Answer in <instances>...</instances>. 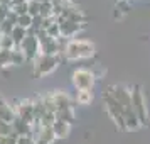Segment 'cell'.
Listing matches in <instances>:
<instances>
[{"label": "cell", "mask_w": 150, "mask_h": 144, "mask_svg": "<svg viewBox=\"0 0 150 144\" xmlns=\"http://www.w3.org/2000/svg\"><path fill=\"white\" fill-rule=\"evenodd\" d=\"M19 48L24 51V54H25V59L29 63H34L37 59V56H41V46H39V39H37V36L34 32H29L27 37L21 42V46Z\"/></svg>", "instance_id": "obj_5"}, {"label": "cell", "mask_w": 150, "mask_h": 144, "mask_svg": "<svg viewBox=\"0 0 150 144\" xmlns=\"http://www.w3.org/2000/svg\"><path fill=\"white\" fill-rule=\"evenodd\" d=\"M52 132H54L56 139H66L71 132V124L56 119L54 124H52Z\"/></svg>", "instance_id": "obj_10"}, {"label": "cell", "mask_w": 150, "mask_h": 144, "mask_svg": "<svg viewBox=\"0 0 150 144\" xmlns=\"http://www.w3.org/2000/svg\"><path fill=\"white\" fill-rule=\"evenodd\" d=\"M27 0H10V7H15V5H21V4H25Z\"/></svg>", "instance_id": "obj_20"}, {"label": "cell", "mask_w": 150, "mask_h": 144, "mask_svg": "<svg viewBox=\"0 0 150 144\" xmlns=\"http://www.w3.org/2000/svg\"><path fill=\"white\" fill-rule=\"evenodd\" d=\"M96 82V75L91 69L78 68L73 71V85L76 90H93Z\"/></svg>", "instance_id": "obj_3"}, {"label": "cell", "mask_w": 150, "mask_h": 144, "mask_svg": "<svg viewBox=\"0 0 150 144\" xmlns=\"http://www.w3.org/2000/svg\"><path fill=\"white\" fill-rule=\"evenodd\" d=\"M29 15H32V17L41 15V4L37 0H30L29 2Z\"/></svg>", "instance_id": "obj_17"}, {"label": "cell", "mask_w": 150, "mask_h": 144, "mask_svg": "<svg viewBox=\"0 0 150 144\" xmlns=\"http://www.w3.org/2000/svg\"><path fill=\"white\" fill-rule=\"evenodd\" d=\"M29 34V31L27 29H24V27H19V26H15L14 29H12V32H10V37L14 39V42L17 44V46H21V42L27 37Z\"/></svg>", "instance_id": "obj_12"}, {"label": "cell", "mask_w": 150, "mask_h": 144, "mask_svg": "<svg viewBox=\"0 0 150 144\" xmlns=\"http://www.w3.org/2000/svg\"><path fill=\"white\" fill-rule=\"evenodd\" d=\"M34 127H37V130L32 134V139L35 141V144H52L56 141L52 127H49V125H39V124H34Z\"/></svg>", "instance_id": "obj_8"}, {"label": "cell", "mask_w": 150, "mask_h": 144, "mask_svg": "<svg viewBox=\"0 0 150 144\" xmlns=\"http://www.w3.org/2000/svg\"><path fill=\"white\" fill-rule=\"evenodd\" d=\"M95 44L91 41H84V39H71L62 46V58L74 61V59H89L95 56Z\"/></svg>", "instance_id": "obj_1"}, {"label": "cell", "mask_w": 150, "mask_h": 144, "mask_svg": "<svg viewBox=\"0 0 150 144\" xmlns=\"http://www.w3.org/2000/svg\"><path fill=\"white\" fill-rule=\"evenodd\" d=\"M0 51H2V48H0Z\"/></svg>", "instance_id": "obj_23"}, {"label": "cell", "mask_w": 150, "mask_h": 144, "mask_svg": "<svg viewBox=\"0 0 150 144\" xmlns=\"http://www.w3.org/2000/svg\"><path fill=\"white\" fill-rule=\"evenodd\" d=\"M15 115L21 117L22 120H25V122L30 124V125H34V122H35L34 100H29V98L19 100V102H17V105H15Z\"/></svg>", "instance_id": "obj_7"}, {"label": "cell", "mask_w": 150, "mask_h": 144, "mask_svg": "<svg viewBox=\"0 0 150 144\" xmlns=\"http://www.w3.org/2000/svg\"><path fill=\"white\" fill-rule=\"evenodd\" d=\"M132 103H133V110H135L137 117L140 124L147 122V107H145V95H143L142 88L137 85L133 87V92H132Z\"/></svg>", "instance_id": "obj_6"}, {"label": "cell", "mask_w": 150, "mask_h": 144, "mask_svg": "<svg viewBox=\"0 0 150 144\" xmlns=\"http://www.w3.org/2000/svg\"><path fill=\"white\" fill-rule=\"evenodd\" d=\"M118 2H127V0H118Z\"/></svg>", "instance_id": "obj_22"}, {"label": "cell", "mask_w": 150, "mask_h": 144, "mask_svg": "<svg viewBox=\"0 0 150 144\" xmlns=\"http://www.w3.org/2000/svg\"><path fill=\"white\" fill-rule=\"evenodd\" d=\"M0 48L2 49H7V51H14L17 48V44L14 42V39L10 36H2L0 37Z\"/></svg>", "instance_id": "obj_15"}, {"label": "cell", "mask_w": 150, "mask_h": 144, "mask_svg": "<svg viewBox=\"0 0 150 144\" xmlns=\"http://www.w3.org/2000/svg\"><path fill=\"white\" fill-rule=\"evenodd\" d=\"M59 66V56H49L41 54L32 63V75L34 78H42V76L51 75L56 68Z\"/></svg>", "instance_id": "obj_2"}, {"label": "cell", "mask_w": 150, "mask_h": 144, "mask_svg": "<svg viewBox=\"0 0 150 144\" xmlns=\"http://www.w3.org/2000/svg\"><path fill=\"white\" fill-rule=\"evenodd\" d=\"M0 144H19V136L17 134H8V136L0 137Z\"/></svg>", "instance_id": "obj_18"}, {"label": "cell", "mask_w": 150, "mask_h": 144, "mask_svg": "<svg viewBox=\"0 0 150 144\" xmlns=\"http://www.w3.org/2000/svg\"><path fill=\"white\" fill-rule=\"evenodd\" d=\"M0 73H4V75H7V73H5V71H4V69L0 68Z\"/></svg>", "instance_id": "obj_21"}, {"label": "cell", "mask_w": 150, "mask_h": 144, "mask_svg": "<svg viewBox=\"0 0 150 144\" xmlns=\"http://www.w3.org/2000/svg\"><path fill=\"white\" fill-rule=\"evenodd\" d=\"M103 100H105V105H106V112H108V115L115 120L116 125H120V129H123V115H125V109L122 107V103L118 102L116 98H113L108 92L103 93Z\"/></svg>", "instance_id": "obj_4"}, {"label": "cell", "mask_w": 150, "mask_h": 144, "mask_svg": "<svg viewBox=\"0 0 150 144\" xmlns=\"http://www.w3.org/2000/svg\"><path fill=\"white\" fill-rule=\"evenodd\" d=\"M91 102H93V92L91 90H78L76 92V103L89 105Z\"/></svg>", "instance_id": "obj_11"}, {"label": "cell", "mask_w": 150, "mask_h": 144, "mask_svg": "<svg viewBox=\"0 0 150 144\" xmlns=\"http://www.w3.org/2000/svg\"><path fill=\"white\" fill-rule=\"evenodd\" d=\"M10 59H12V64H24V63L27 61V59H25V54H24V51H22L19 46H17V48L12 51Z\"/></svg>", "instance_id": "obj_13"}, {"label": "cell", "mask_w": 150, "mask_h": 144, "mask_svg": "<svg viewBox=\"0 0 150 144\" xmlns=\"http://www.w3.org/2000/svg\"><path fill=\"white\" fill-rule=\"evenodd\" d=\"M19 144H35V141L32 137H19Z\"/></svg>", "instance_id": "obj_19"}, {"label": "cell", "mask_w": 150, "mask_h": 144, "mask_svg": "<svg viewBox=\"0 0 150 144\" xmlns=\"http://www.w3.org/2000/svg\"><path fill=\"white\" fill-rule=\"evenodd\" d=\"M32 24H34V17L32 15H29V14H25V15H21L19 19H17V26L19 27H24V29H32Z\"/></svg>", "instance_id": "obj_14"}, {"label": "cell", "mask_w": 150, "mask_h": 144, "mask_svg": "<svg viewBox=\"0 0 150 144\" xmlns=\"http://www.w3.org/2000/svg\"><path fill=\"white\" fill-rule=\"evenodd\" d=\"M10 56H12V51H7V49H2V51H0V68L2 69L12 64Z\"/></svg>", "instance_id": "obj_16"}, {"label": "cell", "mask_w": 150, "mask_h": 144, "mask_svg": "<svg viewBox=\"0 0 150 144\" xmlns=\"http://www.w3.org/2000/svg\"><path fill=\"white\" fill-rule=\"evenodd\" d=\"M59 29H61V37H66L71 41V37H74L81 29H84V24H76V22H68V21H57Z\"/></svg>", "instance_id": "obj_9"}]
</instances>
